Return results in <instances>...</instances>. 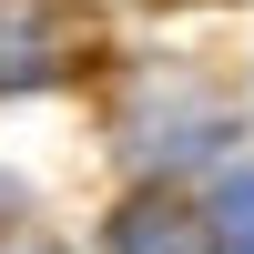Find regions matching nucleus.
I'll list each match as a JSON object with an SVG mask.
<instances>
[{
    "mask_svg": "<svg viewBox=\"0 0 254 254\" xmlns=\"http://www.w3.org/2000/svg\"><path fill=\"white\" fill-rule=\"evenodd\" d=\"M112 254H214V214H193L173 193H132L112 214Z\"/></svg>",
    "mask_w": 254,
    "mask_h": 254,
    "instance_id": "nucleus-1",
    "label": "nucleus"
},
{
    "mask_svg": "<svg viewBox=\"0 0 254 254\" xmlns=\"http://www.w3.org/2000/svg\"><path fill=\"white\" fill-rule=\"evenodd\" d=\"M214 254H254V163H234L214 193Z\"/></svg>",
    "mask_w": 254,
    "mask_h": 254,
    "instance_id": "nucleus-2",
    "label": "nucleus"
}]
</instances>
